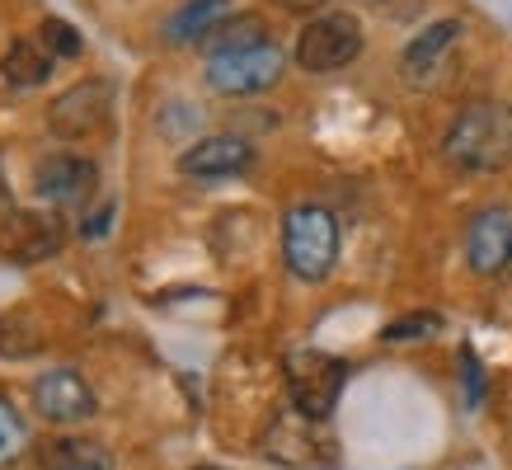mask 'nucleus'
<instances>
[{"mask_svg":"<svg viewBox=\"0 0 512 470\" xmlns=\"http://www.w3.org/2000/svg\"><path fill=\"white\" fill-rule=\"evenodd\" d=\"M33 456H38V466L43 470H113V452L104 447V442L71 438V433H62V438H43L38 447H33Z\"/></svg>","mask_w":512,"mask_h":470,"instance_id":"obj_14","label":"nucleus"},{"mask_svg":"<svg viewBox=\"0 0 512 470\" xmlns=\"http://www.w3.org/2000/svg\"><path fill=\"white\" fill-rule=\"evenodd\" d=\"M264 456L282 461V466H329L334 447L320 433V419H306L301 409H292V414H282L273 423V433L264 438Z\"/></svg>","mask_w":512,"mask_h":470,"instance_id":"obj_9","label":"nucleus"},{"mask_svg":"<svg viewBox=\"0 0 512 470\" xmlns=\"http://www.w3.org/2000/svg\"><path fill=\"white\" fill-rule=\"evenodd\" d=\"M447 156L461 170H503L512 160V109L466 104L447 132Z\"/></svg>","mask_w":512,"mask_h":470,"instance_id":"obj_1","label":"nucleus"},{"mask_svg":"<svg viewBox=\"0 0 512 470\" xmlns=\"http://www.w3.org/2000/svg\"><path fill=\"white\" fill-rule=\"evenodd\" d=\"M466 381H470V405H480V362L466 348Z\"/></svg>","mask_w":512,"mask_h":470,"instance_id":"obj_21","label":"nucleus"},{"mask_svg":"<svg viewBox=\"0 0 512 470\" xmlns=\"http://www.w3.org/2000/svg\"><path fill=\"white\" fill-rule=\"evenodd\" d=\"M282 10H292V15H311V10H320L325 0H278Z\"/></svg>","mask_w":512,"mask_h":470,"instance_id":"obj_22","label":"nucleus"},{"mask_svg":"<svg viewBox=\"0 0 512 470\" xmlns=\"http://www.w3.org/2000/svg\"><path fill=\"white\" fill-rule=\"evenodd\" d=\"M343 386H348V362L343 358L320 353V348L287 353V395H292V409H301L306 419L325 423L339 405Z\"/></svg>","mask_w":512,"mask_h":470,"instance_id":"obj_3","label":"nucleus"},{"mask_svg":"<svg viewBox=\"0 0 512 470\" xmlns=\"http://www.w3.org/2000/svg\"><path fill=\"white\" fill-rule=\"evenodd\" d=\"M66 226L57 212H38V207H15L0 217V254L10 264H43L52 254H62Z\"/></svg>","mask_w":512,"mask_h":470,"instance_id":"obj_7","label":"nucleus"},{"mask_svg":"<svg viewBox=\"0 0 512 470\" xmlns=\"http://www.w3.org/2000/svg\"><path fill=\"white\" fill-rule=\"evenodd\" d=\"M282 47L268 38V43L240 47V52H217L207 57V85L217 94H231V99H245V94H264L282 80Z\"/></svg>","mask_w":512,"mask_h":470,"instance_id":"obj_4","label":"nucleus"},{"mask_svg":"<svg viewBox=\"0 0 512 470\" xmlns=\"http://www.w3.org/2000/svg\"><path fill=\"white\" fill-rule=\"evenodd\" d=\"M282 259L301 282L329 278V268L339 259V221L320 203H301L282 221Z\"/></svg>","mask_w":512,"mask_h":470,"instance_id":"obj_2","label":"nucleus"},{"mask_svg":"<svg viewBox=\"0 0 512 470\" xmlns=\"http://www.w3.org/2000/svg\"><path fill=\"white\" fill-rule=\"evenodd\" d=\"M193 470H221V466H193Z\"/></svg>","mask_w":512,"mask_h":470,"instance_id":"obj_24","label":"nucleus"},{"mask_svg":"<svg viewBox=\"0 0 512 470\" xmlns=\"http://www.w3.org/2000/svg\"><path fill=\"white\" fill-rule=\"evenodd\" d=\"M254 43H268V29L259 15H240V19H226L212 29L207 38V57H217V52H240V47H254Z\"/></svg>","mask_w":512,"mask_h":470,"instance_id":"obj_17","label":"nucleus"},{"mask_svg":"<svg viewBox=\"0 0 512 470\" xmlns=\"http://www.w3.org/2000/svg\"><path fill=\"white\" fill-rule=\"evenodd\" d=\"M437 329H442V315L437 311H414V315L390 320V325L381 329V339H386V344H404V339H428V334H437Z\"/></svg>","mask_w":512,"mask_h":470,"instance_id":"obj_18","label":"nucleus"},{"mask_svg":"<svg viewBox=\"0 0 512 470\" xmlns=\"http://www.w3.org/2000/svg\"><path fill=\"white\" fill-rule=\"evenodd\" d=\"M362 57V24L353 15H320L296 38V66L311 76L343 71Z\"/></svg>","mask_w":512,"mask_h":470,"instance_id":"obj_5","label":"nucleus"},{"mask_svg":"<svg viewBox=\"0 0 512 470\" xmlns=\"http://www.w3.org/2000/svg\"><path fill=\"white\" fill-rule=\"evenodd\" d=\"M33 188L52 207H85L94 198V188H99V165L85 156H71V151L47 156L33 170Z\"/></svg>","mask_w":512,"mask_h":470,"instance_id":"obj_8","label":"nucleus"},{"mask_svg":"<svg viewBox=\"0 0 512 470\" xmlns=\"http://www.w3.org/2000/svg\"><path fill=\"white\" fill-rule=\"evenodd\" d=\"M461 29H466L461 19H437V24L419 29V38H409V47L400 52V76L409 80V85H428V80L437 76L442 57L456 47Z\"/></svg>","mask_w":512,"mask_h":470,"instance_id":"obj_13","label":"nucleus"},{"mask_svg":"<svg viewBox=\"0 0 512 470\" xmlns=\"http://www.w3.org/2000/svg\"><path fill=\"white\" fill-rule=\"evenodd\" d=\"M33 405H38V414H43L47 423H85V419H94L99 400H94L90 381H85L80 372L57 367V372L38 376V386H33Z\"/></svg>","mask_w":512,"mask_h":470,"instance_id":"obj_10","label":"nucleus"},{"mask_svg":"<svg viewBox=\"0 0 512 470\" xmlns=\"http://www.w3.org/2000/svg\"><path fill=\"white\" fill-rule=\"evenodd\" d=\"M0 212H10V184H5V174H0Z\"/></svg>","mask_w":512,"mask_h":470,"instance_id":"obj_23","label":"nucleus"},{"mask_svg":"<svg viewBox=\"0 0 512 470\" xmlns=\"http://www.w3.org/2000/svg\"><path fill=\"white\" fill-rule=\"evenodd\" d=\"M52 52H47L38 38H19V43L5 47V57H0V76H5V85H15V90H38V85H47V76H52Z\"/></svg>","mask_w":512,"mask_h":470,"instance_id":"obj_16","label":"nucleus"},{"mask_svg":"<svg viewBox=\"0 0 512 470\" xmlns=\"http://www.w3.org/2000/svg\"><path fill=\"white\" fill-rule=\"evenodd\" d=\"M24 442H29V428H24V419H19V409L10 405V400H0V466L15 461Z\"/></svg>","mask_w":512,"mask_h":470,"instance_id":"obj_20","label":"nucleus"},{"mask_svg":"<svg viewBox=\"0 0 512 470\" xmlns=\"http://www.w3.org/2000/svg\"><path fill=\"white\" fill-rule=\"evenodd\" d=\"M38 43L52 52V57H80L85 43H80V33L66 24V19H43L38 24Z\"/></svg>","mask_w":512,"mask_h":470,"instance_id":"obj_19","label":"nucleus"},{"mask_svg":"<svg viewBox=\"0 0 512 470\" xmlns=\"http://www.w3.org/2000/svg\"><path fill=\"white\" fill-rule=\"evenodd\" d=\"M113 99H118V90H113L109 80H80V85H71V90H62L52 99L47 127L66 141H85V137H94V132L109 127Z\"/></svg>","mask_w":512,"mask_h":470,"instance_id":"obj_6","label":"nucleus"},{"mask_svg":"<svg viewBox=\"0 0 512 470\" xmlns=\"http://www.w3.org/2000/svg\"><path fill=\"white\" fill-rule=\"evenodd\" d=\"M466 259L475 273L494 278L512 264V212L508 207H484L466 231Z\"/></svg>","mask_w":512,"mask_h":470,"instance_id":"obj_11","label":"nucleus"},{"mask_svg":"<svg viewBox=\"0 0 512 470\" xmlns=\"http://www.w3.org/2000/svg\"><path fill=\"white\" fill-rule=\"evenodd\" d=\"M231 19V0H184L170 19H165V38L170 43H207L217 24Z\"/></svg>","mask_w":512,"mask_h":470,"instance_id":"obj_15","label":"nucleus"},{"mask_svg":"<svg viewBox=\"0 0 512 470\" xmlns=\"http://www.w3.org/2000/svg\"><path fill=\"white\" fill-rule=\"evenodd\" d=\"M249 165H254V146L245 137H231V132L193 141L179 156V174H188V179H231V174H245Z\"/></svg>","mask_w":512,"mask_h":470,"instance_id":"obj_12","label":"nucleus"}]
</instances>
